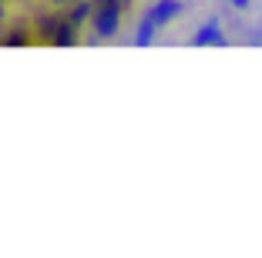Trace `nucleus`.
Masks as SVG:
<instances>
[{"label": "nucleus", "instance_id": "obj_5", "mask_svg": "<svg viewBox=\"0 0 262 258\" xmlns=\"http://www.w3.org/2000/svg\"><path fill=\"white\" fill-rule=\"evenodd\" d=\"M229 4H232V7H239V10H246V7H249V0H229Z\"/></svg>", "mask_w": 262, "mask_h": 258}, {"label": "nucleus", "instance_id": "obj_3", "mask_svg": "<svg viewBox=\"0 0 262 258\" xmlns=\"http://www.w3.org/2000/svg\"><path fill=\"white\" fill-rule=\"evenodd\" d=\"M192 44H199V47H202V44H215V47L225 44V37H222V31H219V20H215V17H212V20H208L199 34H195Z\"/></svg>", "mask_w": 262, "mask_h": 258}, {"label": "nucleus", "instance_id": "obj_2", "mask_svg": "<svg viewBox=\"0 0 262 258\" xmlns=\"http://www.w3.org/2000/svg\"><path fill=\"white\" fill-rule=\"evenodd\" d=\"M178 14H182V4H178V0H158V4L148 10V20H151L155 27H165V24H171Z\"/></svg>", "mask_w": 262, "mask_h": 258}, {"label": "nucleus", "instance_id": "obj_4", "mask_svg": "<svg viewBox=\"0 0 262 258\" xmlns=\"http://www.w3.org/2000/svg\"><path fill=\"white\" fill-rule=\"evenodd\" d=\"M155 31H158V27H155V24L145 17V20L138 24V37H135V44H138V47H148V44H151V37H155Z\"/></svg>", "mask_w": 262, "mask_h": 258}, {"label": "nucleus", "instance_id": "obj_1", "mask_svg": "<svg viewBox=\"0 0 262 258\" xmlns=\"http://www.w3.org/2000/svg\"><path fill=\"white\" fill-rule=\"evenodd\" d=\"M118 20H121V0H104V7L98 14V34H115Z\"/></svg>", "mask_w": 262, "mask_h": 258}]
</instances>
